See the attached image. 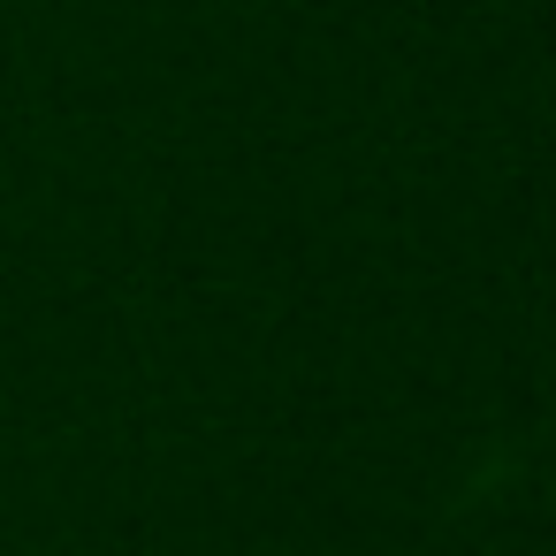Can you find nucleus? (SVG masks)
I'll list each match as a JSON object with an SVG mask.
<instances>
[]
</instances>
